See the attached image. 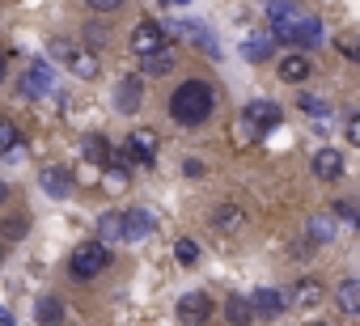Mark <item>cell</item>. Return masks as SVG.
<instances>
[{
    "label": "cell",
    "instance_id": "obj_26",
    "mask_svg": "<svg viewBox=\"0 0 360 326\" xmlns=\"http://www.w3.org/2000/svg\"><path fill=\"white\" fill-rule=\"evenodd\" d=\"M267 18H271V26H284V22L297 18V5H288V0H267Z\"/></svg>",
    "mask_w": 360,
    "mask_h": 326
},
{
    "label": "cell",
    "instance_id": "obj_30",
    "mask_svg": "<svg viewBox=\"0 0 360 326\" xmlns=\"http://www.w3.org/2000/svg\"><path fill=\"white\" fill-rule=\"evenodd\" d=\"M246 56H250V60H263V56H271V39H259V43H246Z\"/></svg>",
    "mask_w": 360,
    "mask_h": 326
},
{
    "label": "cell",
    "instance_id": "obj_38",
    "mask_svg": "<svg viewBox=\"0 0 360 326\" xmlns=\"http://www.w3.org/2000/svg\"><path fill=\"white\" fill-rule=\"evenodd\" d=\"M5 195H9V191H5V183H0V204H5Z\"/></svg>",
    "mask_w": 360,
    "mask_h": 326
},
{
    "label": "cell",
    "instance_id": "obj_20",
    "mask_svg": "<svg viewBox=\"0 0 360 326\" xmlns=\"http://www.w3.org/2000/svg\"><path fill=\"white\" fill-rule=\"evenodd\" d=\"M335 296H339V309H343L347 318H352V313H360V280H343Z\"/></svg>",
    "mask_w": 360,
    "mask_h": 326
},
{
    "label": "cell",
    "instance_id": "obj_33",
    "mask_svg": "<svg viewBox=\"0 0 360 326\" xmlns=\"http://www.w3.org/2000/svg\"><path fill=\"white\" fill-rule=\"evenodd\" d=\"M85 5H89V9H98V13H115L123 0H85Z\"/></svg>",
    "mask_w": 360,
    "mask_h": 326
},
{
    "label": "cell",
    "instance_id": "obj_12",
    "mask_svg": "<svg viewBox=\"0 0 360 326\" xmlns=\"http://www.w3.org/2000/svg\"><path fill=\"white\" fill-rule=\"evenodd\" d=\"M174 64H178V51H174L169 43L157 47V51H148V56H140V72H144V77H165Z\"/></svg>",
    "mask_w": 360,
    "mask_h": 326
},
{
    "label": "cell",
    "instance_id": "obj_4",
    "mask_svg": "<svg viewBox=\"0 0 360 326\" xmlns=\"http://www.w3.org/2000/svg\"><path fill=\"white\" fill-rule=\"evenodd\" d=\"M276 39H284V43H292V47H318V43H322V22H314V18H292V22L276 26Z\"/></svg>",
    "mask_w": 360,
    "mask_h": 326
},
{
    "label": "cell",
    "instance_id": "obj_22",
    "mask_svg": "<svg viewBox=\"0 0 360 326\" xmlns=\"http://www.w3.org/2000/svg\"><path fill=\"white\" fill-rule=\"evenodd\" d=\"M322 296H326V292H322V284H318V280H301V284L292 288V301H297V305H305V309H309V305H322Z\"/></svg>",
    "mask_w": 360,
    "mask_h": 326
},
{
    "label": "cell",
    "instance_id": "obj_28",
    "mask_svg": "<svg viewBox=\"0 0 360 326\" xmlns=\"http://www.w3.org/2000/svg\"><path fill=\"white\" fill-rule=\"evenodd\" d=\"M301 110H309V115H330V106H326L318 93H301Z\"/></svg>",
    "mask_w": 360,
    "mask_h": 326
},
{
    "label": "cell",
    "instance_id": "obj_14",
    "mask_svg": "<svg viewBox=\"0 0 360 326\" xmlns=\"http://www.w3.org/2000/svg\"><path fill=\"white\" fill-rule=\"evenodd\" d=\"M284 305H288V301H284L276 288H259V292L250 296V309H255L259 318H280V313H284Z\"/></svg>",
    "mask_w": 360,
    "mask_h": 326
},
{
    "label": "cell",
    "instance_id": "obj_29",
    "mask_svg": "<svg viewBox=\"0 0 360 326\" xmlns=\"http://www.w3.org/2000/svg\"><path fill=\"white\" fill-rule=\"evenodd\" d=\"M0 233H5V237H13V242H18V237H26V216H9Z\"/></svg>",
    "mask_w": 360,
    "mask_h": 326
},
{
    "label": "cell",
    "instance_id": "obj_1",
    "mask_svg": "<svg viewBox=\"0 0 360 326\" xmlns=\"http://www.w3.org/2000/svg\"><path fill=\"white\" fill-rule=\"evenodd\" d=\"M212 106H217V93H212V85L208 81H183L174 89V98H169V115L178 119V123H187V127H195V123H204L208 115H212Z\"/></svg>",
    "mask_w": 360,
    "mask_h": 326
},
{
    "label": "cell",
    "instance_id": "obj_24",
    "mask_svg": "<svg viewBox=\"0 0 360 326\" xmlns=\"http://www.w3.org/2000/svg\"><path fill=\"white\" fill-rule=\"evenodd\" d=\"M106 152H110V148H106L102 136H85V161H89V166L102 170V166H106Z\"/></svg>",
    "mask_w": 360,
    "mask_h": 326
},
{
    "label": "cell",
    "instance_id": "obj_5",
    "mask_svg": "<svg viewBox=\"0 0 360 326\" xmlns=\"http://www.w3.org/2000/svg\"><path fill=\"white\" fill-rule=\"evenodd\" d=\"M178 318H183L187 326H204L212 318V296L208 292H187L183 301H178Z\"/></svg>",
    "mask_w": 360,
    "mask_h": 326
},
{
    "label": "cell",
    "instance_id": "obj_6",
    "mask_svg": "<svg viewBox=\"0 0 360 326\" xmlns=\"http://www.w3.org/2000/svg\"><path fill=\"white\" fill-rule=\"evenodd\" d=\"M119 216H123V237H127V242H144V237L157 233V221H153V212H144V208H127V212H119Z\"/></svg>",
    "mask_w": 360,
    "mask_h": 326
},
{
    "label": "cell",
    "instance_id": "obj_36",
    "mask_svg": "<svg viewBox=\"0 0 360 326\" xmlns=\"http://www.w3.org/2000/svg\"><path fill=\"white\" fill-rule=\"evenodd\" d=\"M0 326H13V313L9 309H0Z\"/></svg>",
    "mask_w": 360,
    "mask_h": 326
},
{
    "label": "cell",
    "instance_id": "obj_8",
    "mask_svg": "<svg viewBox=\"0 0 360 326\" xmlns=\"http://www.w3.org/2000/svg\"><path fill=\"white\" fill-rule=\"evenodd\" d=\"M51 89H56V77H51V68L34 60V64H30V72L22 77V93H26V98H47Z\"/></svg>",
    "mask_w": 360,
    "mask_h": 326
},
{
    "label": "cell",
    "instance_id": "obj_39",
    "mask_svg": "<svg viewBox=\"0 0 360 326\" xmlns=\"http://www.w3.org/2000/svg\"><path fill=\"white\" fill-rule=\"evenodd\" d=\"M0 263H5V242H0Z\"/></svg>",
    "mask_w": 360,
    "mask_h": 326
},
{
    "label": "cell",
    "instance_id": "obj_35",
    "mask_svg": "<svg viewBox=\"0 0 360 326\" xmlns=\"http://www.w3.org/2000/svg\"><path fill=\"white\" fill-rule=\"evenodd\" d=\"M339 51H343L347 60H356V43H352V39H343V43H339Z\"/></svg>",
    "mask_w": 360,
    "mask_h": 326
},
{
    "label": "cell",
    "instance_id": "obj_16",
    "mask_svg": "<svg viewBox=\"0 0 360 326\" xmlns=\"http://www.w3.org/2000/svg\"><path fill=\"white\" fill-rule=\"evenodd\" d=\"M115 106H119L123 115H131V110H140V81H136V77H127V81H119V89H115Z\"/></svg>",
    "mask_w": 360,
    "mask_h": 326
},
{
    "label": "cell",
    "instance_id": "obj_7",
    "mask_svg": "<svg viewBox=\"0 0 360 326\" xmlns=\"http://www.w3.org/2000/svg\"><path fill=\"white\" fill-rule=\"evenodd\" d=\"M165 26H157V22H140L136 30H131V51L136 56H148V51H157V47H165Z\"/></svg>",
    "mask_w": 360,
    "mask_h": 326
},
{
    "label": "cell",
    "instance_id": "obj_25",
    "mask_svg": "<svg viewBox=\"0 0 360 326\" xmlns=\"http://www.w3.org/2000/svg\"><path fill=\"white\" fill-rule=\"evenodd\" d=\"M309 237H314V242H330V237H335V216H322V212L309 216Z\"/></svg>",
    "mask_w": 360,
    "mask_h": 326
},
{
    "label": "cell",
    "instance_id": "obj_31",
    "mask_svg": "<svg viewBox=\"0 0 360 326\" xmlns=\"http://www.w3.org/2000/svg\"><path fill=\"white\" fill-rule=\"evenodd\" d=\"M343 136H347L352 144H360V115H347V123H343Z\"/></svg>",
    "mask_w": 360,
    "mask_h": 326
},
{
    "label": "cell",
    "instance_id": "obj_40",
    "mask_svg": "<svg viewBox=\"0 0 360 326\" xmlns=\"http://www.w3.org/2000/svg\"><path fill=\"white\" fill-rule=\"evenodd\" d=\"M174 5H191V0H174Z\"/></svg>",
    "mask_w": 360,
    "mask_h": 326
},
{
    "label": "cell",
    "instance_id": "obj_15",
    "mask_svg": "<svg viewBox=\"0 0 360 326\" xmlns=\"http://www.w3.org/2000/svg\"><path fill=\"white\" fill-rule=\"evenodd\" d=\"M212 225H217L221 233H242V229H246V212H242L238 204H221L217 216H212Z\"/></svg>",
    "mask_w": 360,
    "mask_h": 326
},
{
    "label": "cell",
    "instance_id": "obj_10",
    "mask_svg": "<svg viewBox=\"0 0 360 326\" xmlns=\"http://www.w3.org/2000/svg\"><path fill=\"white\" fill-rule=\"evenodd\" d=\"M127 157H136L140 166H157V131H131L127 140Z\"/></svg>",
    "mask_w": 360,
    "mask_h": 326
},
{
    "label": "cell",
    "instance_id": "obj_17",
    "mask_svg": "<svg viewBox=\"0 0 360 326\" xmlns=\"http://www.w3.org/2000/svg\"><path fill=\"white\" fill-rule=\"evenodd\" d=\"M34 318H39L43 326H60V322H64V301H60V296H39V301H34Z\"/></svg>",
    "mask_w": 360,
    "mask_h": 326
},
{
    "label": "cell",
    "instance_id": "obj_3",
    "mask_svg": "<svg viewBox=\"0 0 360 326\" xmlns=\"http://www.w3.org/2000/svg\"><path fill=\"white\" fill-rule=\"evenodd\" d=\"M51 56L60 64H68V72L81 77V81H94L98 77V56L85 51V47H77V43H68V39H51Z\"/></svg>",
    "mask_w": 360,
    "mask_h": 326
},
{
    "label": "cell",
    "instance_id": "obj_18",
    "mask_svg": "<svg viewBox=\"0 0 360 326\" xmlns=\"http://www.w3.org/2000/svg\"><path fill=\"white\" fill-rule=\"evenodd\" d=\"M39 183H43V191H47V195H56V200H64V195L72 191V178H68L64 170H43V174H39Z\"/></svg>",
    "mask_w": 360,
    "mask_h": 326
},
{
    "label": "cell",
    "instance_id": "obj_9",
    "mask_svg": "<svg viewBox=\"0 0 360 326\" xmlns=\"http://www.w3.org/2000/svg\"><path fill=\"white\" fill-rule=\"evenodd\" d=\"M246 119H250V123H255V131L263 136V131L280 127V119H284V115H280V106H276V102L259 98V102H250V106H246Z\"/></svg>",
    "mask_w": 360,
    "mask_h": 326
},
{
    "label": "cell",
    "instance_id": "obj_2",
    "mask_svg": "<svg viewBox=\"0 0 360 326\" xmlns=\"http://www.w3.org/2000/svg\"><path fill=\"white\" fill-rule=\"evenodd\" d=\"M68 267H72L77 280H94V275H102V271L110 267V246L98 242V237H94V242H81V246L72 250Z\"/></svg>",
    "mask_w": 360,
    "mask_h": 326
},
{
    "label": "cell",
    "instance_id": "obj_11",
    "mask_svg": "<svg viewBox=\"0 0 360 326\" xmlns=\"http://www.w3.org/2000/svg\"><path fill=\"white\" fill-rule=\"evenodd\" d=\"M314 174H318L322 183L343 178V152H339V148H318V152H314Z\"/></svg>",
    "mask_w": 360,
    "mask_h": 326
},
{
    "label": "cell",
    "instance_id": "obj_27",
    "mask_svg": "<svg viewBox=\"0 0 360 326\" xmlns=\"http://www.w3.org/2000/svg\"><path fill=\"white\" fill-rule=\"evenodd\" d=\"M18 140H22L18 123H13V119H0V152H13V148H18Z\"/></svg>",
    "mask_w": 360,
    "mask_h": 326
},
{
    "label": "cell",
    "instance_id": "obj_19",
    "mask_svg": "<svg viewBox=\"0 0 360 326\" xmlns=\"http://www.w3.org/2000/svg\"><path fill=\"white\" fill-rule=\"evenodd\" d=\"M98 242H123V216L119 212H102L98 216Z\"/></svg>",
    "mask_w": 360,
    "mask_h": 326
},
{
    "label": "cell",
    "instance_id": "obj_37",
    "mask_svg": "<svg viewBox=\"0 0 360 326\" xmlns=\"http://www.w3.org/2000/svg\"><path fill=\"white\" fill-rule=\"evenodd\" d=\"M0 81H5V56H0Z\"/></svg>",
    "mask_w": 360,
    "mask_h": 326
},
{
    "label": "cell",
    "instance_id": "obj_32",
    "mask_svg": "<svg viewBox=\"0 0 360 326\" xmlns=\"http://www.w3.org/2000/svg\"><path fill=\"white\" fill-rule=\"evenodd\" d=\"M183 174H187V178H204V161H200V157H187V161H183Z\"/></svg>",
    "mask_w": 360,
    "mask_h": 326
},
{
    "label": "cell",
    "instance_id": "obj_34",
    "mask_svg": "<svg viewBox=\"0 0 360 326\" xmlns=\"http://www.w3.org/2000/svg\"><path fill=\"white\" fill-rule=\"evenodd\" d=\"M335 212H339V216H343V221H356V208H352V204H347V200H343V204H339V208H335Z\"/></svg>",
    "mask_w": 360,
    "mask_h": 326
},
{
    "label": "cell",
    "instance_id": "obj_23",
    "mask_svg": "<svg viewBox=\"0 0 360 326\" xmlns=\"http://www.w3.org/2000/svg\"><path fill=\"white\" fill-rule=\"evenodd\" d=\"M174 259L183 263V267H195V263H200V242H191V237H178V242H174Z\"/></svg>",
    "mask_w": 360,
    "mask_h": 326
},
{
    "label": "cell",
    "instance_id": "obj_21",
    "mask_svg": "<svg viewBox=\"0 0 360 326\" xmlns=\"http://www.w3.org/2000/svg\"><path fill=\"white\" fill-rule=\"evenodd\" d=\"M225 318H229L233 326H250V322H255V309H250L246 296H229V301H225Z\"/></svg>",
    "mask_w": 360,
    "mask_h": 326
},
{
    "label": "cell",
    "instance_id": "obj_13",
    "mask_svg": "<svg viewBox=\"0 0 360 326\" xmlns=\"http://www.w3.org/2000/svg\"><path fill=\"white\" fill-rule=\"evenodd\" d=\"M309 72H314V64H309V56H301V51H288V56L280 60V81H288V85L309 81Z\"/></svg>",
    "mask_w": 360,
    "mask_h": 326
}]
</instances>
